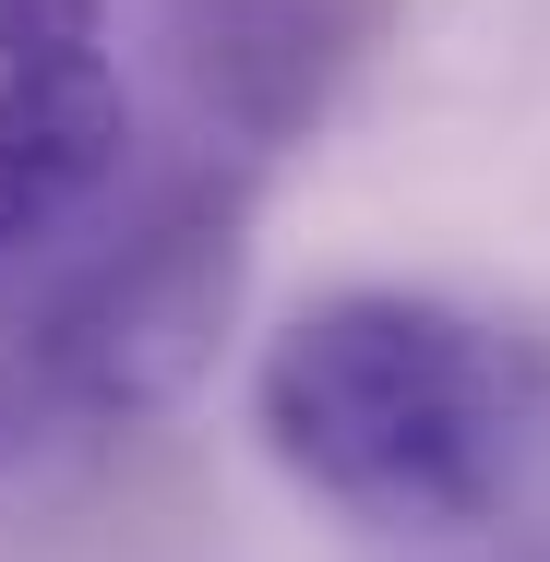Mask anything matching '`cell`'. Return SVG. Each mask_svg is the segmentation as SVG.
Returning <instances> with one entry per match:
<instances>
[{"mask_svg": "<svg viewBox=\"0 0 550 562\" xmlns=\"http://www.w3.org/2000/svg\"><path fill=\"white\" fill-rule=\"evenodd\" d=\"M383 24H395V0H168L192 97L263 156L324 132V109L347 97V72L371 60Z\"/></svg>", "mask_w": 550, "mask_h": 562, "instance_id": "4", "label": "cell"}, {"mask_svg": "<svg viewBox=\"0 0 550 562\" xmlns=\"http://www.w3.org/2000/svg\"><path fill=\"white\" fill-rule=\"evenodd\" d=\"M251 431L324 515L371 539H454L550 454V347L431 288H335L276 324Z\"/></svg>", "mask_w": 550, "mask_h": 562, "instance_id": "1", "label": "cell"}, {"mask_svg": "<svg viewBox=\"0 0 550 562\" xmlns=\"http://www.w3.org/2000/svg\"><path fill=\"white\" fill-rule=\"evenodd\" d=\"M251 192L239 180H192L120 239L97 276H72L48 300V324L24 347V395L60 419H144L168 407L204 359H216L239 276H251Z\"/></svg>", "mask_w": 550, "mask_h": 562, "instance_id": "2", "label": "cell"}, {"mask_svg": "<svg viewBox=\"0 0 550 562\" xmlns=\"http://www.w3.org/2000/svg\"><path fill=\"white\" fill-rule=\"evenodd\" d=\"M132 85L97 0H0V251L60 239L120 180Z\"/></svg>", "mask_w": 550, "mask_h": 562, "instance_id": "3", "label": "cell"}]
</instances>
